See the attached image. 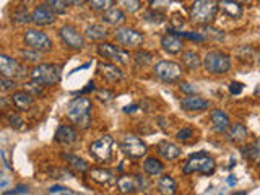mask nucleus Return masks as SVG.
Returning <instances> with one entry per match:
<instances>
[{"mask_svg": "<svg viewBox=\"0 0 260 195\" xmlns=\"http://www.w3.org/2000/svg\"><path fill=\"white\" fill-rule=\"evenodd\" d=\"M218 10H221L231 18H241L242 16V7L238 2H233V0H219L218 2Z\"/></svg>", "mask_w": 260, "mask_h": 195, "instance_id": "obj_26", "label": "nucleus"}, {"mask_svg": "<svg viewBox=\"0 0 260 195\" xmlns=\"http://www.w3.org/2000/svg\"><path fill=\"white\" fill-rule=\"evenodd\" d=\"M182 63H184L185 69L197 70L202 65V59H200V55L195 51H184L182 52Z\"/></svg>", "mask_w": 260, "mask_h": 195, "instance_id": "obj_31", "label": "nucleus"}, {"mask_svg": "<svg viewBox=\"0 0 260 195\" xmlns=\"http://www.w3.org/2000/svg\"><path fill=\"white\" fill-rule=\"evenodd\" d=\"M62 159L67 162V166L72 168L75 173H86V171L89 169L88 162L83 158H80L73 153H62Z\"/></svg>", "mask_w": 260, "mask_h": 195, "instance_id": "obj_24", "label": "nucleus"}, {"mask_svg": "<svg viewBox=\"0 0 260 195\" xmlns=\"http://www.w3.org/2000/svg\"><path fill=\"white\" fill-rule=\"evenodd\" d=\"M88 173L94 182L101 185H109L116 181V176H114L109 169H104V168H91V169H88Z\"/></svg>", "mask_w": 260, "mask_h": 195, "instance_id": "obj_22", "label": "nucleus"}, {"mask_svg": "<svg viewBox=\"0 0 260 195\" xmlns=\"http://www.w3.org/2000/svg\"><path fill=\"white\" fill-rule=\"evenodd\" d=\"M23 89L26 93H29L32 98H36V96H41L43 94V86H39L38 83H35V81H28V83H24V86H23Z\"/></svg>", "mask_w": 260, "mask_h": 195, "instance_id": "obj_41", "label": "nucleus"}, {"mask_svg": "<svg viewBox=\"0 0 260 195\" xmlns=\"http://www.w3.org/2000/svg\"><path fill=\"white\" fill-rule=\"evenodd\" d=\"M77 130L73 128L72 125H60L59 128H57V132L54 135V140L59 143V145H65V146H69L72 143H75L77 142Z\"/></svg>", "mask_w": 260, "mask_h": 195, "instance_id": "obj_18", "label": "nucleus"}, {"mask_svg": "<svg viewBox=\"0 0 260 195\" xmlns=\"http://www.w3.org/2000/svg\"><path fill=\"white\" fill-rule=\"evenodd\" d=\"M98 72H100V75L104 78L111 81V83H119V81H122L125 77H124V72H122L117 65L114 63H108V62H100L98 63Z\"/></svg>", "mask_w": 260, "mask_h": 195, "instance_id": "obj_15", "label": "nucleus"}, {"mask_svg": "<svg viewBox=\"0 0 260 195\" xmlns=\"http://www.w3.org/2000/svg\"><path fill=\"white\" fill-rule=\"evenodd\" d=\"M231 195H247V192L244 190V192H236V193H231Z\"/></svg>", "mask_w": 260, "mask_h": 195, "instance_id": "obj_57", "label": "nucleus"}, {"mask_svg": "<svg viewBox=\"0 0 260 195\" xmlns=\"http://www.w3.org/2000/svg\"><path fill=\"white\" fill-rule=\"evenodd\" d=\"M114 153V138L111 135H103L100 140L89 145V154L100 162H108Z\"/></svg>", "mask_w": 260, "mask_h": 195, "instance_id": "obj_8", "label": "nucleus"}, {"mask_svg": "<svg viewBox=\"0 0 260 195\" xmlns=\"http://www.w3.org/2000/svg\"><path fill=\"white\" fill-rule=\"evenodd\" d=\"M236 54H238V57L244 62H252L257 57V51L254 47H250V46H241Z\"/></svg>", "mask_w": 260, "mask_h": 195, "instance_id": "obj_34", "label": "nucleus"}, {"mask_svg": "<svg viewBox=\"0 0 260 195\" xmlns=\"http://www.w3.org/2000/svg\"><path fill=\"white\" fill-rule=\"evenodd\" d=\"M108 38V29L101 24H91L85 31V39L93 41V43H103V39Z\"/></svg>", "mask_w": 260, "mask_h": 195, "instance_id": "obj_28", "label": "nucleus"}, {"mask_svg": "<svg viewBox=\"0 0 260 195\" xmlns=\"http://www.w3.org/2000/svg\"><path fill=\"white\" fill-rule=\"evenodd\" d=\"M182 41L174 32H168L161 38V47L165 49L168 54H181L182 52Z\"/></svg>", "mask_w": 260, "mask_h": 195, "instance_id": "obj_21", "label": "nucleus"}, {"mask_svg": "<svg viewBox=\"0 0 260 195\" xmlns=\"http://www.w3.org/2000/svg\"><path fill=\"white\" fill-rule=\"evenodd\" d=\"M44 2L55 15H63L65 10H67V4L63 0H44Z\"/></svg>", "mask_w": 260, "mask_h": 195, "instance_id": "obj_36", "label": "nucleus"}, {"mask_svg": "<svg viewBox=\"0 0 260 195\" xmlns=\"http://www.w3.org/2000/svg\"><path fill=\"white\" fill-rule=\"evenodd\" d=\"M91 109H93L91 100H88V98H83V96H78L69 104L67 117L78 128H88L89 125H91Z\"/></svg>", "mask_w": 260, "mask_h": 195, "instance_id": "obj_1", "label": "nucleus"}, {"mask_svg": "<svg viewBox=\"0 0 260 195\" xmlns=\"http://www.w3.org/2000/svg\"><path fill=\"white\" fill-rule=\"evenodd\" d=\"M31 21L36 24V26H49L55 21V13L49 8L46 4L38 5L35 10L31 12Z\"/></svg>", "mask_w": 260, "mask_h": 195, "instance_id": "obj_14", "label": "nucleus"}, {"mask_svg": "<svg viewBox=\"0 0 260 195\" xmlns=\"http://www.w3.org/2000/svg\"><path fill=\"white\" fill-rule=\"evenodd\" d=\"M193 137V130L190 127H185V128H181L179 132L176 134V138L177 140H181V142H187V140H190V138Z\"/></svg>", "mask_w": 260, "mask_h": 195, "instance_id": "obj_46", "label": "nucleus"}, {"mask_svg": "<svg viewBox=\"0 0 260 195\" xmlns=\"http://www.w3.org/2000/svg\"><path fill=\"white\" fill-rule=\"evenodd\" d=\"M114 38L117 39V43L125 46V47H138L143 44V35L138 32L134 28H127V26H119L114 32Z\"/></svg>", "mask_w": 260, "mask_h": 195, "instance_id": "obj_13", "label": "nucleus"}, {"mask_svg": "<svg viewBox=\"0 0 260 195\" xmlns=\"http://www.w3.org/2000/svg\"><path fill=\"white\" fill-rule=\"evenodd\" d=\"M181 89H182L184 93H189V94L197 91V89H195V86H192L190 83H181Z\"/></svg>", "mask_w": 260, "mask_h": 195, "instance_id": "obj_51", "label": "nucleus"}, {"mask_svg": "<svg viewBox=\"0 0 260 195\" xmlns=\"http://www.w3.org/2000/svg\"><path fill=\"white\" fill-rule=\"evenodd\" d=\"M156 150H158L159 156L162 159H166V161H174L182 154V150L179 148L176 143H171V142H166V140L159 142L158 146H156Z\"/></svg>", "mask_w": 260, "mask_h": 195, "instance_id": "obj_20", "label": "nucleus"}, {"mask_svg": "<svg viewBox=\"0 0 260 195\" xmlns=\"http://www.w3.org/2000/svg\"><path fill=\"white\" fill-rule=\"evenodd\" d=\"M28 185H18V187H15L13 190H7L5 195H18V193H28Z\"/></svg>", "mask_w": 260, "mask_h": 195, "instance_id": "obj_50", "label": "nucleus"}, {"mask_svg": "<svg viewBox=\"0 0 260 195\" xmlns=\"http://www.w3.org/2000/svg\"><path fill=\"white\" fill-rule=\"evenodd\" d=\"M233 2H238L239 4V2H249V0H233Z\"/></svg>", "mask_w": 260, "mask_h": 195, "instance_id": "obj_58", "label": "nucleus"}, {"mask_svg": "<svg viewBox=\"0 0 260 195\" xmlns=\"http://www.w3.org/2000/svg\"><path fill=\"white\" fill-rule=\"evenodd\" d=\"M219 195H223V193H219Z\"/></svg>", "mask_w": 260, "mask_h": 195, "instance_id": "obj_59", "label": "nucleus"}, {"mask_svg": "<svg viewBox=\"0 0 260 195\" xmlns=\"http://www.w3.org/2000/svg\"><path fill=\"white\" fill-rule=\"evenodd\" d=\"M103 21L111 24V26H119L125 21V13L119 7H111L109 10H106L103 15Z\"/></svg>", "mask_w": 260, "mask_h": 195, "instance_id": "obj_25", "label": "nucleus"}, {"mask_svg": "<svg viewBox=\"0 0 260 195\" xmlns=\"http://www.w3.org/2000/svg\"><path fill=\"white\" fill-rule=\"evenodd\" d=\"M143 171L148 176H159L165 171V165L159 159H156V156H148L143 161Z\"/></svg>", "mask_w": 260, "mask_h": 195, "instance_id": "obj_29", "label": "nucleus"}, {"mask_svg": "<svg viewBox=\"0 0 260 195\" xmlns=\"http://www.w3.org/2000/svg\"><path fill=\"white\" fill-rule=\"evenodd\" d=\"M210 122H211V128L218 134L226 132L228 127L231 125V120L228 117V114L221 109H213L210 112Z\"/></svg>", "mask_w": 260, "mask_h": 195, "instance_id": "obj_17", "label": "nucleus"}, {"mask_svg": "<svg viewBox=\"0 0 260 195\" xmlns=\"http://www.w3.org/2000/svg\"><path fill=\"white\" fill-rule=\"evenodd\" d=\"M15 80H10V78H4L0 77V98H2L4 94H8L12 93L15 89Z\"/></svg>", "mask_w": 260, "mask_h": 195, "instance_id": "obj_40", "label": "nucleus"}, {"mask_svg": "<svg viewBox=\"0 0 260 195\" xmlns=\"http://www.w3.org/2000/svg\"><path fill=\"white\" fill-rule=\"evenodd\" d=\"M59 36L62 39V43L73 49V51H81L85 47V36L75 26H72V24H63L59 29Z\"/></svg>", "mask_w": 260, "mask_h": 195, "instance_id": "obj_10", "label": "nucleus"}, {"mask_svg": "<svg viewBox=\"0 0 260 195\" xmlns=\"http://www.w3.org/2000/svg\"><path fill=\"white\" fill-rule=\"evenodd\" d=\"M89 5L96 12H106L114 5V0H89Z\"/></svg>", "mask_w": 260, "mask_h": 195, "instance_id": "obj_39", "label": "nucleus"}, {"mask_svg": "<svg viewBox=\"0 0 260 195\" xmlns=\"http://www.w3.org/2000/svg\"><path fill=\"white\" fill-rule=\"evenodd\" d=\"M24 75V69L21 67V63L13 59L10 55L0 54V77L16 80L21 78Z\"/></svg>", "mask_w": 260, "mask_h": 195, "instance_id": "obj_12", "label": "nucleus"}, {"mask_svg": "<svg viewBox=\"0 0 260 195\" xmlns=\"http://www.w3.org/2000/svg\"><path fill=\"white\" fill-rule=\"evenodd\" d=\"M150 2V5H151V8L153 10H162V8H166V7H169V4H171V0H148Z\"/></svg>", "mask_w": 260, "mask_h": 195, "instance_id": "obj_47", "label": "nucleus"}, {"mask_svg": "<svg viewBox=\"0 0 260 195\" xmlns=\"http://www.w3.org/2000/svg\"><path fill=\"white\" fill-rule=\"evenodd\" d=\"M98 54H100L106 60L116 62L120 65L128 63V59H130V54L127 51H124V49H120V47L114 46L111 43H100L98 44Z\"/></svg>", "mask_w": 260, "mask_h": 195, "instance_id": "obj_9", "label": "nucleus"}, {"mask_svg": "<svg viewBox=\"0 0 260 195\" xmlns=\"http://www.w3.org/2000/svg\"><path fill=\"white\" fill-rule=\"evenodd\" d=\"M216 0H195L190 7V20L197 24H208L216 18Z\"/></svg>", "mask_w": 260, "mask_h": 195, "instance_id": "obj_3", "label": "nucleus"}, {"mask_svg": "<svg viewBox=\"0 0 260 195\" xmlns=\"http://www.w3.org/2000/svg\"><path fill=\"white\" fill-rule=\"evenodd\" d=\"M226 134H228V138H230L231 142L238 143V142L247 140L249 130H247V127H244L242 124H231L230 127H228Z\"/></svg>", "mask_w": 260, "mask_h": 195, "instance_id": "obj_27", "label": "nucleus"}, {"mask_svg": "<svg viewBox=\"0 0 260 195\" xmlns=\"http://www.w3.org/2000/svg\"><path fill=\"white\" fill-rule=\"evenodd\" d=\"M124 111L125 114H134L135 111H138V104H130V106H124Z\"/></svg>", "mask_w": 260, "mask_h": 195, "instance_id": "obj_53", "label": "nucleus"}, {"mask_svg": "<svg viewBox=\"0 0 260 195\" xmlns=\"http://www.w3.org/2000/svg\"><path fill=\"white\" fill-rule=\"evenodd\" d=\"M94 89H96V86H94V83H93V81H89V83L83 88V89H81V94H86V93H91V91H94Z\"/></svg>", "mask_w": 260, "mask_h": 195, "instance_id": "obj_52", "label": "nucleus"}, {"mask_svg": "<svg viewBox=\"0 0 260 195\" xmlns=\"http://www.w3.org/2000/svg\"><path fill=\"white\" fill-rule=\"evenodd\" d=\"M158 190L161 195H176L177 192V182L171 176H161L158 181Z\"/></svg>", "mask_w": 260, "mask_h": 195, "instance_id": "obj_30", "label": "nucleus"}, {"mask_svg": "<svg viewBox=\"0 0 260 195\" xmlns=\"http://www.w3.org/2000/svg\"><path fill=\"white\" fill-rule=\"evenodd\" d=\"M120 148L124 151L128 158L132 159H138V158H143L146 154V145L138 138L137 135H125L122 138V143H120Z\"/></svg>", "mask_w": 260, "mask_h": 195, "instance_id": "obj_11", "label": "nucleus"}, {"mask_svg": "<svg viewBox=\"0 0 260 195\" xmlns=\"http://www.w3.org/2000/svg\"><path fill=\"white\" fill-rule=\"evenodd\" d=\"M244 89V85L239 83V81H231L230 83V93L231 94H241Z\"/></svg>", "mask_w": 260, "mask_h": 195, "instance_id": "obj_49", "label": "nucleus"}, {"mask_svg": "<svg viewBox=\"0 0 260 195\" xmlns=\"http://www.w3.org/2000/svg\"><path fill=\"white\" fill-rule=\"evenodd\" d=\"M176 36L179 38H185V39H190V41H205L207 38L203 35H199V32H185V31H173Z\"/></svg>", "mask_w": 260, "mask_h": 195, "instance_id": "obj_43", "label": "nucleus"}, {"mask_svg": "<svg viewBox=\"0 0 260 195\" xmlns=\"http://www.w3.org/2000/svg\"><path fill=\"white\" fill-rule=\"evenodd\" d=\"M23 43L28 49L36 52H47L52 49V41L49 38L46 32L39 31V29H26L23 35Z\"/></svg>", "mask_w": 260, "mask_h": 195, "instance_id": "obj_7", "label": "nucleus"}, {"mask_svg": "<svg viewBox=\"0 0 260 195\" xmlns=\"http://www.w3.org/2000/svg\"><path fill=\"white\" fill-rule=\"evenodd\" d=\"M242 154L246 156L247 159H250L252 162H258V154H260V150H258V142H252L250 145L244 146L242 148Z\"/></svg>", "mask_w": 260, "mask_h": 195, "instance_id": "obj_33", "label": "nucleus"}, {"mask_svg": "<svg viewBox=\"0 0 260 195\" xmlns=\"http://www.w3.org/2000/svg\"><path fill=\"white\" fill-rule=\"evenodd\" d=\"M153 73L158 80L165 81V83H174L182 78V67L179 63L173 60H159L156 65L153 67Z\"/></svg>", "mask_w": 260, "mask_h": 195, "instance_id": "obj_6", "label": "nucleus"}, {"mask_svg": "<svg viewBox=\"0 0 260 195\" xmlns=\"http://www.w3.org/2000/svg\"><path fill=\"white\" fill-rule=\"evenodd\" d=\"M10 101L15 106L16 111H28L32 104H35V98H32L29 93H26L24 89L21 91H13L10 96Z\"/></svg>", "mask_w": 260, "mask_h": 195, "instance_id": "obj_19", "label": "nucleus"}, {"mask_svg": "<svg viewBox=\"0 0 260 195\" xmlns=\"http://www.w3.org/2000/svg\"><path fill=\"white\" fill-rule=\"evenodd\" d=\"M12 21L15 24H26L31 21V13L28 12V7L20 5L15 8V12L12 13Z\"/></svg>", "mask_w": 260, "mask_h": 195, "instance_id": "obj_32", "label": "nucleus"}, {"mask_svg": "<svg viewBox=\"0 0 260 195\" xmlns=\"http://www.w3.org/2000/svg\"><path fill=\"white\" fill-rule=\"evenodd\" d=\"M96 96L100 98L101 101H104V103H111L114 100V93L111 91V89H108V88L96 89Z\"/></svg>", "mask_w": 260, "mask_h": 195, "instance_id": "obj_44", "label": "nucleus"}, {"mask_svg": "<svg viewBox=\"0 0 260 195\" xmlns=\"http://www.w3.org/2000/svg\"><path fill=\"white\" fill-rule=\"evenodd\" d=\"M216 169L215 159L208 156L207 153H197L189 158V161L184 165V174H192V173H202L205 176L213 174Z\"/></svg>", "mask_w": 260, "mask_h": 195, "instance_id": "obj_4", "label": "nucleus"}, {"mask_svg": "<svg viewBox=\"0 0 260 195\" xmlns=\"http://www.w3.org/2000/svg\"><path fill=\"white\" fill-rule=\"evenodd\" d=\"M228 184H230V185H234V184H236V179H234L233 176H230V177H228Z\"/></svg>", "mask_w": 260, "mask_h": 195, "instance_id": "obj_56", "label": "nucleus"}, {"mask_svg": "<svg viewBox=\"0 0 260 195\" xmlns=\"http://www.w3.org/2000/svg\"><path fill=\"white\" fill-rule=\"evenodd\" d=\"M20 54L26 62H38L39 60V52L31 51V49H28V47L23 49V51H20Z\"/></svg>", "mask_w": 260, "mask_h": 195, "instance_id": "obj_45", "label": "nucleus"}, {"mask_svg": "<svg viewBox=\"0 0 260 195\" xmlns=\"http://www.w3.org/2000/svg\"><path fill=\"white\" fill-rule=\"evenodd\" d=\"M120 7H124V10L128 13H135L142 8L140 0H117Z\"/></svg>", "mask_w": 260, "mask_h": 195, "instance_id": "obj_37", "label": "nucleus"}, {"mask_svg": "<svg viewBox=\"0 0 260 195\" xmlns=\"http://www.w3.org/2000/svg\"><path fill=\"white\" fill-rule=\"evenodd\" d=\"M181 108L187 112H202V111H207L210 108V103L200 96L187 94L185 98L181 100Z\"/></svg>", "mask_w": 260, "mask_h": 195, "instance_id": "obj_16", "label": "nucleus"}, {"mask_svg": "<svg viewBox=\"0 0 260 195\" xmlns=\"http://www.w3.org/2000/svg\"><path fill=\"white\" fill-rule=\"evenodd\" d=\"M63 2L67 4V5H81V4L85 2V0H63Z\"/></svg>", "mask_w": 260, "mask_h": 195, "instance_id": "obj_54", "label": "nucleus"}, {"mask_svg": "<svg viewBox=\"0 0 260 195\" xmlns=\"http://www.w3.org/2000/svg\"><path fill=\"white\" fill-rule=\"evenodd\" d=\"M207 36H210V38H215V39H218V41H221V39H224V32L221 31V29H215V28H207Z\"/></svg>", "mask_w": 260, "mask_h": 195, "instance_id": "obj_48", "label": "nucleus"}, {"mask_svg": "<svg viewBox=\"0 0 260 195\" xmlns=\"http://www.w3.org/2000/svg\"><path fill=\"white\" fill-rule=\"evenodd\" d=\"M49 192H63V187H60V185H52L51 189H49Z\"/></svg>", "mask_w": 260, "mask_h": 195, "instance_id": "obj_55", "label": "nucleus"}, {"mask_svg": "<svg viewBox=\"0 0 260 195\" xmlns=\"http://www.w3.org/2000/svg\"><path fill=\"white\" fill-rule=\"evenodd\" d=\"M203 67L211 75H223L231 69V57L221 51H211L203 59Z\"/></svg>", "mask_w": 260, "mask_h": 195, "instance_id": "obj_5", "label": "nucleus"}, {"mask_svg": "<svg viewBox=\"0 0 260 195\" xmlns=\"http://www.w3.org/2000/svg\"><path fill=\"white\" fill-rule=\"evenodd\" d=\"M60 67L54 63H38L35 69L29 72L31 81H35L39 86H52L60 81Z\"/></svg>", "mask_w": 260, "mask_h": 195, "instance_id": "obj_2", "label": "nucleus"}, {"mask_svg": "<svg viewBox=\"0 0 260 195\" xmlns=\"http://www.w3.org/2000/svg\"><path fill=\"white\" fill-rule=\"evenodd\" d=\"M165 13L162 12H158V10H153V8H150V10H146L143 13V20L146 21H151V23H161V21H165Z\"/></svg>", "mask_w": 260, "mask_h": 195, "instance_id": "obj_38", "label": "nucleus"}, {"mask_svg": "<svg viewBox=\"0 0 260 195\" xmlns=\"http://www.w3.org/2000/svg\"><path fill=\"white\" fill-rule=\"evenodd\" d=\"M116 185H117V190H119L120 193H124V195H132V193H135V192L138 190L137 177H135V176H128V174L120 176V177L117 179Z\"/></svg>", "mask_w": 260, "mask_h": 195, "instance_id": "obj_23", "label": "nucleus"}, {"mask_svg": "<svg viewBox=\"0 0 260 195\" xmlns=\"http://www.w3.org/2000/svg\"><path fill=\"white\" fill-rule=\"evenodd\" d=\"M153 59V55L150 52H146V51H138L135 54V62L137 65H140V67H145V65H148Z\"/></svg>", "mask_w": 260, "mask_h": 195, "instance_id": "obj_42", "label": "nucleus"}, {"mask_svg": "<svg viewBox=\"0 0 260 195\" xmlns=\"http://www.w3.org/2000/svg\"><path fill=\"white\" fill-rule=\"evenodd\" d=\"M7 120H8V124H10L13 128L16 130H21L24 127V120L20 117V114L16 112V111H10V112H7Z\"/></svg>", "mask_w": 260, "mask_h": 195, "instance_id": "obj_35", "label": "nucleus"}]
</instances>
